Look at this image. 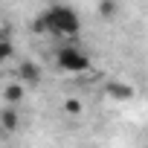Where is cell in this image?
I'll list each match as a JSON object with an SVG mask.
<instances>
[{
	"instance_id": "6da1fadb",
	"label": "cell",
	"mask_w": 148,
	"mask_h": 148,
	"mask_svg": "<svg viewBox=\"0 0 148 148\" xmlns=\"http://www.w3.org/2000/svg\"><path fill=\"white\" fill-rule=\"evenodd\" d=\"M35 29L47 32V35H55V38H73V35H79V29H82V18L76 15L73 6L55 3V6H49V9L41 12V18L35 21Z\"/></svg>"
},
{
	"instance_id": "7a4b0ae2",
	"label": "cell",
	"mask_w": 148,
	"mask_h": 148,
	"mask_svg": "<svg viewBox=\"0 0 148 148\" xmlns=\"http://www.w3.org/2000/svg\"><path fill=\"white\" fill-rule=\"evenodd\" d=\"M55 61H58V67L64 70V73H84L87 67H90V58H87V52L84 49H79L76 44H64L58 52H55Z\"/></svg>"
},
{
	"instance_id": "3957f363",
	"label": "cell",
	"mask_w": 148,
	"mask_h": 148,
	"mask_svg": "<svg viewBox=\"0 0 148 148\" xmlns=\"http://www.w3.org/2000/svg\"><path fill=\"white\" fill-rule=\"evenodd\" d=\"M38 79H41V67L38 64L23 61L18 67V84H38Z\"/></svg>"
},
{
	"instance_id": "277c9868",
	"label": "cell",
	"mask_w": 148,
	"mask_h": 148,
	"mask_svg": "<svg viewBox=\"0 0 148 148\" xmlns=\"http://www.w3.org/2000/svg\"><path fill=\"white\" fill-rule=\"evenodd\" d=\"M108 96L116 99V102H125V99L134 96V90H131V84H119V82H113V84H108Z\"/></svg>"
},
{
	"instance_id": "5b68a950",
	"label": "cell",
	"mask_w": 148,
	"mask_h": 148,
	"mask_svg": "<svg viewBox=\"0 0 148 148\" xmlns=\"http://www.w3.org/2000/svg\"><path fill=\"white\" fill-rule=\"evenodd\" d=\"M15 125H18V113H15V108H6V110H3V128L12 131Z\"/></svg>"
},
{
	"instance_id": "8992f818",
	"label": "cell",
	"mask_w": 148,
	"mask_h": 148,
	"mask_svg": "<svg viewBox=\"0 0 148 148\" xmlns=\"http://www.w3.org/2000/svg\"><path fill=\"white\" fill-rule=\"evenodd\" d=\"M15 55V47H12V41H0V64L3 61H9Z\"/></svg>"
},
{
	"instance_id": "52a82bcc",
	"label": "cell",
	"mask_w": 148,
	"mask_h": 148,
	"mask_svg": "<svg viewBox=\"0 0 148 148\" xmlns=\"http://www.w3.org/2000/svg\"><path fill=\"white\" fill-rule=\"evenodd\" d=\"M21 96H23V87H21V84H15V87H6V99H9V102H18Z\"/></svg>"
},
{
	"instance_id": "ba28073f",
	"label": "cell",
	"mask_w": 148,
	"mask_h": 148,
	"mask_svg": "<svg viewBox=\"0 0 148 148\" xmlns=\"http://www.w3.org/2000/svg\"><path fill=\"white\" fill-rule=\"evenodd\" d=\"M64 108H67V110H70V113H79V110H82V105H79V102H76V99H70V102H67V105H64Z\"/></svg>"
}]
</instances>
